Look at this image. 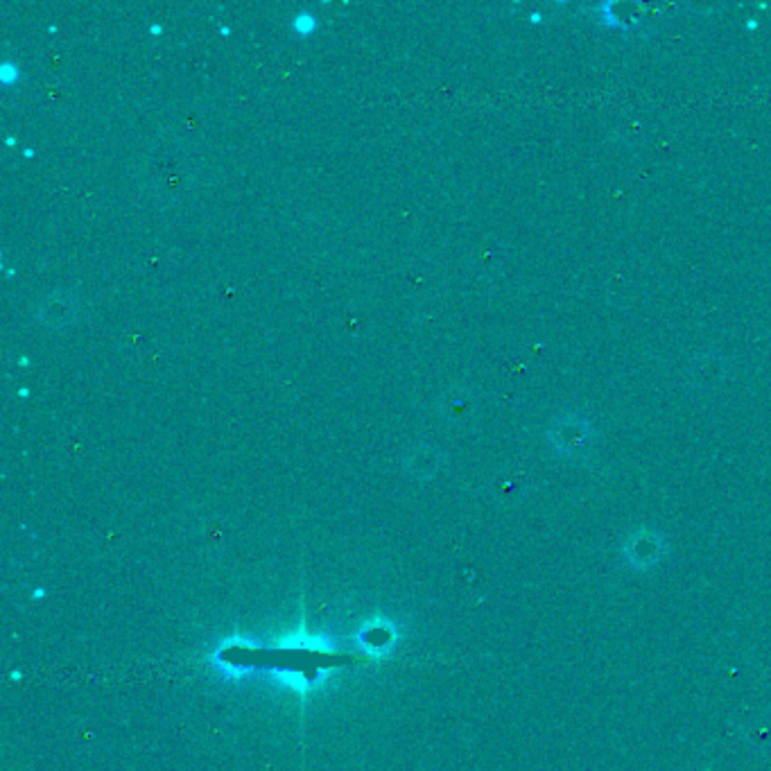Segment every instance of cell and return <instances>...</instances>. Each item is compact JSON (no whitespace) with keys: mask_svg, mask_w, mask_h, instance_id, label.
Returning a JSON list of instances; mask_svg holds the SVG:
<instances>
[{"mask_svg":"<svg viewBox=\"0 0 771 771\" xmlns=\"http://www.w3.org/2000/svg\"><path fill=\"white\" fill-rule=\"evenodd\" d=\"M548 441L552 450L561 457L579 459L586 457L595 444V430L591 421L577 414H566L552 423L548 430Z\"/></svg>","mask_w":771,"mask_h":771,"instance_id":"1","label":"cell"},{"mask_svg":"<svg viewBox=\"0 0 771 771\" xmlns=\"http://www.w3.org/2000/svg\"><path fill=\"white\" fill-rule=\"evenodd\" d=\"M667 552L665 536L654 527H638L622 543V557L634 570H649L661 563Z\"/></svg>","mask_w":771,"mask_h":771,"instance_id":"2","label":"cell"},{"mask_svg":"<svg viewBox=\"0 0 771 771\" xmlns=\"http://www.w3.org/2000/svg\"><path fill=\"white\" fill-rule=\"evenodd\" d=\"M77 313H80V301L73 292L57 290L41 297L34 306V315L46 328H68L75 324Z\"/></svg>","mask_w":771,"mask_h":771,"instance_id":"3","label":"cell"},{"mask_svg":"<svg viewBox=\"0 0 771 771\" xmlns=\"http://www.w3.org/2000/svg\"><path fill=\"white\" fill-rule=\"evenodd\" d=\"M439 410L444 414V419L450 423L464 421L471 412V394L464 387H453L441 396Z\"/></svg>","mask_w":771,"mask_h":771,"instance_id":"4","label":"cell"},{"mask_svg":"<svg viewBox=\"0 0 771 771\" xmlns=\"http://www.w3.org/2000/svg\"><path fill=\"white\" fill-rule=\"evenodd\" d=\"M742 738L756 751H771V713L753 717L742 729Z\"/></svg>","mask_w":771,"mask_h":771,"instance_id":"5","label":"cell"},{"mask_svg":"<svg viewBox=\"0 0 771 771\" xmlns=\"http://www.w3.org/2000/svg\"><path fill=\"white\" fill-rule=\"evenodd\" d=\"M439 459H441L439 450L417 448V450H412L410 455H407L405 466H407V471H410L412 475H417V478H428V475H432L439 469Z\"/></svg>","mask_w":771,"mask_h":771,"instance_id":"6","label":"cell"}]
</instances>
